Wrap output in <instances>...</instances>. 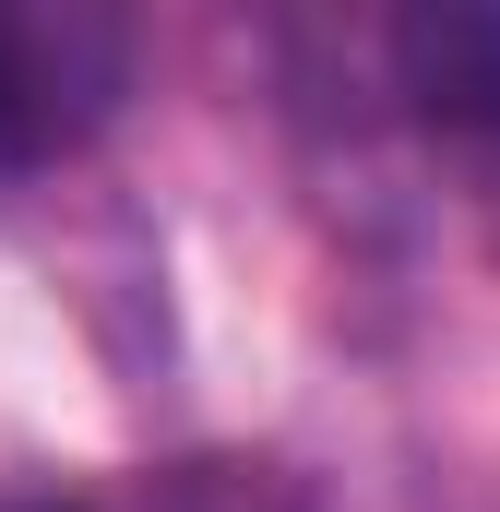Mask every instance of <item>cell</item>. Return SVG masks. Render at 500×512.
Masks as SVG:
<instances>
[{"instance_id": "3957f363", "label": "cell", "mask_w": 500, "mask_h": 512, "mask_svg": "<svg viewBox=\"0 0 500 512\" xmlns=\"http://www.w3.org/2000/svg\"><path fill=\"white\" fill-rule=\"evenodd\" d=\"M96 512H322V501L286 453H179V465H143L131 489H108Z\"/></svg>"}, {"instance_id": "6da1fadb", "label": "cell", "mask_w": 500, "mask_h": 512, "mask_svg": "<svg viewBox=\"0 0 500 512\" xmlns=\"http://www.w3.org/2000/svg\"><path fill=\"white\" fill-rule=\"evenodd\" d=\"M131 96V12L108 0H0V179L84 155Z\"/></svg>"}, {"instance_id": "277c9868", "label": "cell", "mask_w": 500, "mask_h": 512, "mask_svg": "<svg viewBox=\"0 0 500 512\" xmlns=\"http://www.w3.org/2000/svg\"><path fill=\"white\" fill-rule=\"evenodd\" d=\"M12 512H96V501H12Z\"/></svg>"}, {"instance_id": "7a4b0ae2", "label": "cell", "mask_w": 500, "mask_h": 512, "mask_svg": "<svg viewBox=\"0 0 500 512\" xmlns=\"http://www.w3.org/2000/svg\"><path fill=\"white\" fill-rule=\"evenodd\" d=\"M393 96L441 143H500V0H417L381 36Z\"/></svg>"}]
</instances>
